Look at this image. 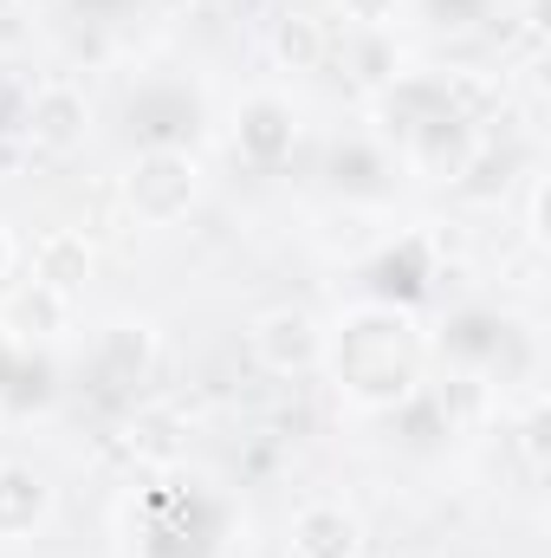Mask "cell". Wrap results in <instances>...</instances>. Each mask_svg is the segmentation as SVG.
Returning a JSON list of instances; mask_svg holds the SVG:
<instances>
[{
  "mask_svg": "<svg viewBox=\"0 0 551 558\" xmlns=\"http://www.w3.org/2000/svg\"><path fill=\"white\" fill-rule=\"evenodd\" d=\"M338 371H344V384H351L357 397L396 403L415 384L409 318H396V312H364V318H351V331H344V344H338Z\"/></svg>",
  "mask_w": 551,
  "mask_h": 558,
  "instance_id": "1",
  "label": "cell"
},
{
  "mask_svg": "<svg viewBox=\"0 0 551 558\" xmlns=\"http://www.w3.org/2000/svg\"><path fill=\"white\" fill-rule=\"evenodd\" d=\"M195 189H201V169L188 149H143L137 169H131V208L143 221H182L195 208Z\"/></svg>",
  "mask_w": 551,
  "mask_h": 558,
  "instance_id": "2",
  "label": "cell"
},
{
  "mask_svg": "<svg viewBox=\"0 0 551 558\" xmlns=\"http://www.w3.org/2000/svg\"><path fill=\"white\" fill-rule=\"evenodd\" d=\"M247 344H254V357L273 371V377H292V371H311L318 364V351H325V338H318V325L305 318V312H267V318H254V331H247Z\"/></svg>",
  "mask_w": 551,
  "mask_h": 558,
  "instance_id": "3",
  "label": "cell"
},
{
  "mask_svg": "<svg viewBox=\"0 0 551 558\" xmlns=\"http://www.w3.org/2000/svg\"><path fill=\"white\" fill-rule=\"evenodd\" d=\"M85 131H91V105H85V92H72V85H46V92L33 98V111H26V137L39 143V149H52V156L78 149Z\"/></svg>",
  "mask_w": 551,
  "mask_h": 558,
  "instance_id": "4",
  "label": "cell"
},
{
  "mask_svg": "<svg viewBox=\"0 0 551 558\" xmlns=\"http://www.w3.org/2000/svg\"><path fill=\"white\" fill-rule=\"evenodd\" d=\"M292 131H298V124H292V111H285L279 98H247L234 143H241V156H247L254 169H279L285 149H292Z\"/></svg>",
  "mask_w": 551,
  "mask_h": 558,
  "instance_id": "5",
  "label": "cell"
},
{
  "mask_svg": "<svg viewBox=\"0 0 551 558\" xmlns=\"http://www.w3.org/2000/svg\"><path fill=\"white\" fill-rule=\"evenodd\" d=\"M46 513H52V487L26 461H7L0 468V539H26Z\"/></svg>",
  "mask_w": 551,
  "mask_h": 558,
  "instance_id": "6",
  "label": "cell"
},
{
  "mask_svg": "<svg viewBox=\"0 0 551 558\" xmlns=\"http://www.w3.org/2000/svg\"><path fill=\"white\" fill-rule=\"evenodd\" d=\"M357 520L344 507H305L292 520V558H357Z\"/></svg>",
  "mask_w": 551,
  "mask_h": 558,
  "instance_id": "7",
  "label": "cell"
},
{
  "mask_svg": "<svg viewBox=\"0 0 551 558\" xmlns=\"http://www.w3.org/2000/svg\"><path fill=\"white\" fill-rule=\"evenodd\" d=\"M91 274V247L85 234H46L33 247V286H52V292H78Z\"/></svg>",
  "mask_w": 551,
  "mask_h": 558,
  "instance_id": "8",
  "label": "cell"
},
{
  "mask_svg": "<svg viewBox=\"0 0 551 558\" xmlns=\"http://www.w3.org/2000/svg\"><path fill=\"white\" fill-rule=\"evenodd\" d=\"M273 46H279V59H285L292 72H311V65L325 59V26H318L311 13H279Z\"/></svg>",
  "mask_w": 551,
  "mask_h": 558,
  "instance_id": "9",
  "label": "cell"
},
{
  "mask_svg": "<svg viewBox=\"0 0 551 558\" xmlns=\"http://www.w3.org/2000/svg\"><path fill=\"white\" fill-rule=\"evenodd\" d=\"M13 325H26V331H59V325H65V292H52V286H33V292H20V305H13Z\"/></svg>",
  "mask_w": 551,
  "mask_h": 558,
  "instance_id": "10",
  "label": "cell"
},
{
  "mask_svg": "<svg viewBox=\"0 0 551 558\" xmlns=\"http://www.w3.org/2000/svg\"><path fill=\"white\" fill-rule=\"evenodd\" d=\"M390 7H396V0H344V13H351V20H370V26L390 20Z\"/></svg>",
  "mask_w": 551,
  "mask_h": 558,
  "instance_id": "11",
  "label": "cell"
},
{
  "mask_svg": "<svg viewBox=\"0 0 551 558\" xmlns=\"http://www.w3.org/2000/svg\"><path fill=\"white\" fill-rule=\"evenodd\" d=\"M13 274V241H7V228H0V279Z\"/></svg>",
  "mask_w": 551,
  "mask_h": 558,
  "instance_id": "12",
  "label": "cell"
},
{
  "mask_svg": "<svg viewBox=\"0 0 551 558\" xmlns=\"http://www.w3.org/2000/svg\"><path fill=\"white\" fill-rule=\"evenodd\" d=\"M0 384H7V338H0Z\"/></svg>",
  "mask_w": 551,
  "mask_h": 558,
  "instance_id": "13",
  "label": "cell"
},
{
  "mask_svg": "<svg viewBox=\"0 0 551 558\" xmlns=\"http://www.w3.org/2000/svg\"><path fill=\"white\" fill-rule=\"evenodd\" d=\"M26 7H52V0H26Z\"/></svg>",
  "mask_w": 551,
  "mask_h": 558,
  "instance_id": "14",
  "label": "cell"
}]
</instances>
